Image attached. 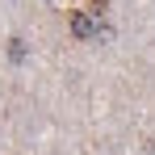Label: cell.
Wrapping results in <instances>:
<instances>
[{"label": "cell", "mask_w": 155, "mask_h": 155, "mask_svg": "<svg viewBox=\"0 0 155 155\" xmlns=\"http://www.w3.org/2000/svg\"><path fill=\"white\" fill-rule=\"evenodd\" d=\"M97 21H92V17H88V13H71V34H76V38H84V42H88V38H92V34H97Z\"/></svg>", "instance_id": "1"}, {"label": "cell", "mask_w": 155, "mask_h": 155, "mask_svg": "<svg viewBox=\"0 0 155 155\" xmlns=\"http://www.w3.org/2000/svg\"><path fill=\"white\" fill-rule=\"evenodd\" d=\"M8 54H13V59H25V46H21V38H13V46H8Z\"/></svg>", "instance_id": "2"}]
</instances>
